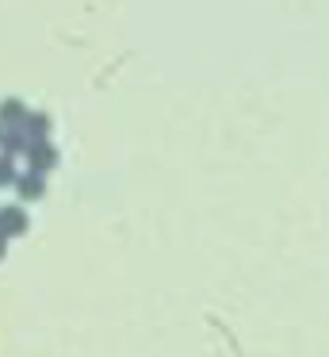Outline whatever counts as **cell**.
<instances>
[{
	"label": "cell",
	"instance_id": "2",
	"mask_svg": "<svg viewBox=\"0 0 329 357\" xmlns=\"http://www.w3.org/2000/svg\"><path fill=\"white\" fill-rule=\"evenodd\" d=\"M23 231H27V211L15 208V204L0 208V238L4 234H23Z\"/></svg>",
	"mask_w": 329,
	"mask_h": 357
},
{
	"label": "cell",
	"instance_id": "7",
	"mask_svg": "<svg viewBox=\"0 0 329 357\" xmlns=\"http://www.w3.org/2000/svg\"><path fill=\"white\" fill-rule=\"evenodd\" d=\"M12 158H0V181H12Z\"/></svg>",
	"mask_w": 329,
	"mask_h": 357
},
{
	"label": "cell",
	"instance_id": "4",
	"mask_svg": "<svg viewBox=\"0 0 329 357\" xmlns=\"http://www.w3.org/2000/svg\"><path fill=\"white\" fill-rule=\"evenodd\" d=\"M23 116H27V104H23V100H15V96H8V100L0 104V123L19 127V123H23Z\"/></svg>",
	"mask_w": 329,
	"mask_h": 357
},
{
	"label": "cell",
	"instance_id": "6",
	"mask_svg": "<svg viewBox=\"0 0 329 357\" xmlns=\"http://www.w3.org/2000/svg\"><path fill=\"white\" fill-rule=\"evenodd\" d=\"M27 142H31V139H27V131H23V127H8V131L0 135V146L8 150L4 158H12L15 150H27Z\"/></svg>",
	"mask_w": 329,
	"mask_h": 357
},
{
	"label": "cell",
	"instance_id": "3",
	"mask_svg": "<svg viewBox=\"0 0 329 357\" xmlns=\"http://www.w3.org/2000/svg\"><path fill=\"white\" fill-rule=\"evenodd\" d=\"M19 127L27 131L31 142H35V139H46V131H50V116H46V112H27Z\"/></svg>",
	"mask_w": 329,
	"mask_h": 357
},
{
	"label": "cell",
	"instance_id": "5",
	"mask_svg": "<svg viewBox=\"0 0 329 357\" xmlns=\"http://www.w3.org/2000/svg\"><path fill=\"white\" fill-rule=\"evenodd\" d=\"M15 188H19V196H27V200H35V196H42V188H46V181H42V173H23V177H15Z\"/></svg>",
	"mask_w": 329,
	"mask_h": 357
},
{
	"label": "cell",
	"instance_id": "8",
	"mask_svg": "<svg viewBox=\"0 0 329 357\" xmlns=\"http://www.w3.org/2000/svg\"><path fill=\"white\" fill-rule=\"evenodd\" d=\"M0 254H4V238H0Z\"/></svg>",
	"mask_w": 329,
	"mask_h": 357
},
{
	"label": "cell",
	"instance_id": "1",
	"mask_svg": "<svg viewBox=\"0 0 329 357\" xmlns=\"http://www.w3.org/2000/svg\"><path fill=\"white\" fill-rule=\"evenodd\" d=\"M27 158H31V165H35V173H42L58 162V146L46 142V139H35V142H27Z\"/></svg>",
	"mask_w": 329,
	"mask_h": 357
}]
</instances>
